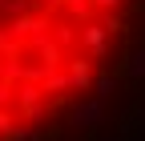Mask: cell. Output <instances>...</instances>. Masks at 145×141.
I'll list each match as a JSON object with an SVG mask.
<instances>
[{"mask_svg":"<svg viewBox=\"0 0 145 141\" xmlns=\"http://www.w3.org/2000/svg\"><path fill=\"white\" fill-rule=\"evenodd\" d=\"M145 117V0H0V141Z\"/></svg>","mask_w":145,"mask_h":141,"instance_id":"6da1fadb","label":"cell"}]
</instances>
